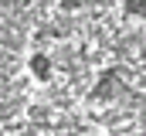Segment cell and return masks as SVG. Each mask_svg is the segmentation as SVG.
I'll return each instance as SVG.
<instances>
[{
    "instance_id": "obj_1",
    "label": "cell",
    "mask_w": 146,
    "mask_h": 136,
    "mask_svg": "<svg viewBox=\"0 0 146 136\" xmlns=\"http://www.w3.org/2000/svg\"><path fill=\"white\" fill-rule=\"evenodd\" d=\"M27 71H31V78L34 82H51V75H54V65H51V58L44 55V51H34L31 58H27Z\"/></svg>"
},
{
    "instance_id": "obj_2",
    "label": "cell",
    "mask_w": 146,
    "mask_h": 136,
    "mask_svg": "<svg viewBox=\"0 0 146 136\" xmlns=\"http://www.w3.org/2000/svg\"><path fill=\"white\" fill-rule=\"evenodd\" d=\"M112 85H115V71H106V75H102V78H99V85H95V92H92V95H95V99H112Z\"/></svg>"
},
{
    "instance_id": "obj_3",
    "label": "cell",
    "mask_w": 146,
    "mask_h": 136,
    "mask_svg": "<svg viewBox=\"0 0 146 136\" xmlns=\"http://www.w3.org/2000/svg\"><path fill=\"white\" fill-rule=\"evenodd\" d=\"M122 10H126L129 17H146V0H126Z\"/></svg>"
}]
</instances>
